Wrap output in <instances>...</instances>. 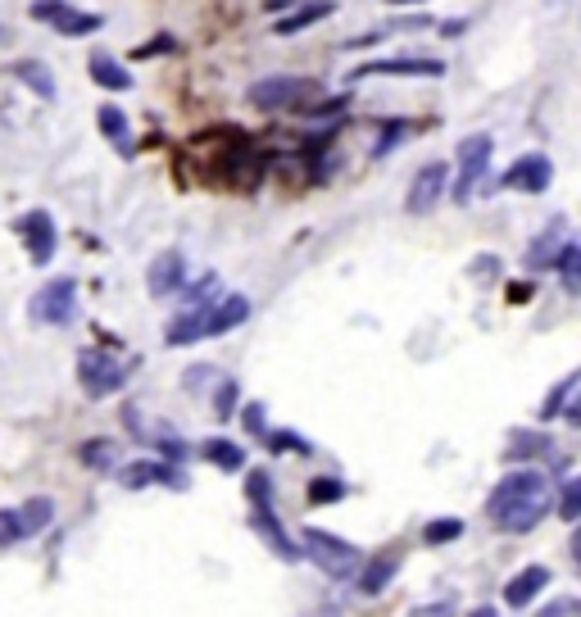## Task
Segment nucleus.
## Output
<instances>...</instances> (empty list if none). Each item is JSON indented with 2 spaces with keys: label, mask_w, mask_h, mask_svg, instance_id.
Masks as SVG:
<instances>
[{
  "label": "nucleus",
  "mask_w": 581,
  "mask_h": 617,
  "mask_svg": "<svg viewBox=\"0 0 581 617\" xmlns=\"http://www.w3.org/2000/svg\"><path fill=\"white\" fill-rule=\"evenodd\" d=\"M14 232L23 236L32 264H50V259H55V223H50L46 209H32V214H23L19 223H14Z\"/></svg>",
  "instance_id": "f8f14e48"
},
{
  "label": "nucleus",
  "mask_w": 581,
  "mask_h": 617,
  "mask_svg": "<svg viewBox=\"0 0 581 617\" xmlns=\"http://www.w3.org/2000/svg\"><path fill=\"white\" fill-rule=\"evenodd\" d=\"M550 182H554V164H550V155H541V150H532V155H518L509 168H504V177H500V187L527 191V196H541Z\"/></svg>",
  "instance_id": "9d476101"
},
{
  "label": "nucleus",
  "mask_w": 581,
  "mask_h": 617,
  "mask_svg": "<svg viewBox=\"0 0 581 617\" xmlns=\"http://www.w3.org/2000/svg\"><path fill=\"white\" fill-rule=\"evenodd\" d=\"M414 613H450V599H436V604H418Z\"/></svg>",
  "instance_id": "37998d69"
},
{
  "label": "nucleus",
  "mask_w": 581,
  "mask_h": 617,
  "mask_svg": "<svg viewBox=\"0 0 581 617\" xmlns=\"http://www.w3.org/2000/svg\"><path fill=\"white\" fill-rule=\"evenodd\" d=\"M205 459L214 463V468H223V472H237V468H246V450H241L237 441H223V436H214V441H205Z\"/></svg>",
  "instance_id": "393cba45"
},
{
  "label": "nucleus",
  "mask_w": 581,
  "mask_h": 617,
  "mask_svg": "<svg viewBox=\"0 0 581 617\" xmlns=\"http://www.w3.org/2000/svg\"><path fill=\"white\" fill-rule=\"evenodd\" d=\"M78 382H82V391H87L91 400H105V395L123 391L128 368H123L109 350H82L78 354Z\"/></svg>",
  "instance_id": "7ed1b4c3"
},
{
  "label": "nucleus",
  "mask_w": 581,
  "mask_h": 617,
  "mask_svg": "<svg viewBox=\"0 0 581 617\" xmlns=\"http://www.w3.org/2000/svg\"><path fill=\"white\" fill-rule=\"evenodd\" d=\"M391 28L395 32H400V28L404 32H423V28H436V19H432V14H409V19H395Z\"/></svg>",
  "instance_id": "4c0bfd02"
},
{
  "label": "nucleus",
  "mask_w": 581,
  "mask_h": 617,
  "mask_svg": "<svg viewBox=\"0 0 581 617\" xmlns=\"http://www.w3.org/2000/svg\"><path fill=\"white\" fill-rule=\"evenodd\" d=\"M491 146H495V141L486 137V132H473V137L459 141V182H454V191H450L459 205H468V200H473L477 182H482L486 168H491Z\"/></svg>",
  "instance_id": "39448f33"
},
{
  "label": "nucleus",
  "mask_w": 581,
  "mask_h": 617,
  "mask_svg": "<svg viewBox=\"0 0 581 617\" xmlns=\"http://www.w3.org/2000/svg\"><path fill=\"white\" fill-rule=\"evenodd\" d=\"M395 572H400V549H382V554H373V559L359 563L355 590H359V595H382V590L391 586Z\"/></svg>",
  "instance_id": "2eb2a0df"
},
{
  "label": "nucleus",
  "mask_w": 581,
  "mask_h": 617,
  "mask_svg": "<svg viewBox=\"0 0 581 617\" xmlns=\"http://www.w3.org/2000/svg\"><path fill=\"white\" fill-rule=\"evenodd\" d=\"M550 509H554V481H550V472H541V468L509 472V477L486 495V513H491V522L495 527H504V531H513V536L541 527V518Z\"/></svg>",
  "instance_id": "f257e3e1"
},
{
  "label": "nucleus",
  "mask_w": 581,
  "mask_h": 617,
  "mask_svg": "<svg viewBox=\"0 0 581 617\" xmlns=\"http://www.w3.org/2000/svg\"><path fill=\"white\" fill-rule=\"evenodd\" d=\"M463 536V522L459 518H441V522H427L423 527V540L427 545H450V540Z\"/></svg>",
  "instance_id": "7c9ffc66"
},
{
  "label": "nucleus",
  "mask_w": 581,
  "mask_h": 617,
  "mask_svg": "<svg viewBox=\"0 0 581 617\" xmlns=\"http://www.w3.org/2000/svg\"><path fill=\"white\" fill-rule=\"evenodd\" d=\"M291 5H300V0H264V10H268V14H286Z\"/></svg>",
  "instance_id": "79ce46f5"
},
{
  "label": "nucleus",
  "mask_w": 581,
  "mask_h": 617,
  "mask_svg": "<svg viewBox=\"0 0 581 617\" xmlns=\"http://www.w3.org/2000/svg\"><path fill=\"white\" fill-rule=\"evenodd\" d=\"M250 527H255V536L264 540V545L273 549L282 563H300V559H305V545H296V540L286 536L282 518H277V509H273V495L250 500Z\"/></svg>",
  "instance_id": "20e7f679"
},
{
  "label": "nucleus",
  "mask_w": 581,
  "mask_h": 617,
  "mask_svg": "<svg viewBox=\"0 0 581 617\" xmlns=\"http://www.w3.org/2000/svg\"><path fill=\"white\" fill-rule=\"evenodd\" d=\"M404 132H409V123H400V118H391V123H382V137H377L373 155H377V159H382V155H391V146H395V141H404Z\"/></svg>",
  "instance_id": "f704fd0d"
},
{
  "label": "nucleus",
  "mask_w": 581,
  "mask_h": 617,
  "mask_svg": "<svg viewBox=\"0 0 581 617\" xmlns=\"http://www.w3.org/2000/svg\"><path fill=\"white\" fill-rule=\"evenodd\" d=\"M250 318V300L246 295H218L209 304V336H227L232 327H241Z\"/></svg>",
  "instance_id": "aec40b11"
},
{
  "label": "nucleus",
  "mask_w": 581,
  "mask_h": 617,
  "mask_svg": "<svg viewBox=\"0 0 581 617\" xmlns=\"http://www.w3.org/2000/svg\"><path fill=\"white\" fill-rule=\"evenodd\" d=\"M14 540H28V522L19 509H0V545H14Z\"/></svg>",
  "instance_id": "2f4dec72"
},
{
  "label": "nucleus",
  "mask_w": 581,
  "mask_h": 617,
  "mask_svg": "<svg viewBox=\"0 0 581 617\" xmlns=\"http://www.w3.org/2000/svg\"><path fill=\"white\" fill-rule=\"evenodd\" d=\"M554 513H559L563 522L581 518V477H572L568 486H563V495H554Z\"/></svg>",
  "instance_id": "c85d7f7f"
},
{
  "label": "nucleus",
  "mask_w": 581,
  "mask_h": 617,
  "mask_svg": "<svg viewBox=\"0 0 581 617\" xmlns=\"http://www.w3.org/2000/svg\"><path fill=\"white\" fill-rule=\"evenodd\" d=\"M336 14V0H309V5H291V14H282V19L273 23L277 37H296V32L314 28V23L332 19Z\"/></svg>",
  "instance_id": "f3484780"
},
{
  "label": "nucleus",
  "mask_w": 581,
  "mask_h": 617,
  "mask_svg": "<svg viewBox=\"0 0 581 617\" xmlns=\"http://www.w3.org/2000/svg\"><path fill=\"white\" fill-rule=\"evenodd\" d=\"M241 422H246V431H255L259 441H264V431H268V422H264V404H250V409L241 413Z\"/></svg>",
  "instance_id": "e433bc0d"
},
{
  "label": "nucleus",
  "mask_w": 581,
  "mask_h": 617,
  "mask_svg": "<svg viewBox=\"0 0 581 617\" xmlns=\"http://www.w3.org/2000/svg\"><path fill=\"white\" fill-rule=\"evenodd\" d=\"M300 545H305V559L314 563L318 572H327L332 581H350L359 572V563H364V549H355L345 536L323 531V527H309L305 536H300Z\"/></svg>",
  "instance_id": "f03ea898"
},
{
  "label": "nucleus",
  "mask_w": 581,
  "mask_h": 617,
  "mask_svg": "<svg viewBox=\"0 0 581 617\" xmlns=\"http://www.w3.org/2000/svg\"><path fill=\"white\" fill-rule=\"evenodd\" d=\"M73 314H78V282H73V277H55V282H46L37 291V300H32V318L46 323V327L73 323Z\"/></svg>",
  "instance_id": "423d86ee"
},
{
  "label": "nucleus",
  "mask_w": 581,
  "mask_h": 617,
  "mask_svg": "<svg viewBox=\"0 0 581 617\" xmlns=\"http://www.w3.org/2000/svg\"><path fill=\"white\" fill-rule=\"evenodd\" d=\"M572 559H577V568H581V518H577V531H572Z\"/></svg>",
  "instance_id": "c03bdc74"
},
{
  "label": "nucleus",
  "mask_w": 581,
  "mask_h": 617,
  "mask_svg": "<svg viewBox=\"0 0 581 617\" xmlns=\"http://www.w3.org/2000/svg\"><path fill=\"white\" fill-rule=\"evenodd\" d=\"M19 513H23V522H28V536H37V531L50 527V518H55V504H50L46 495H32L28 504H19Z\"/></svg>",
  "instance_id": "a878e982"
},
{
  "label": "nucleus",
  "mask_w": 581,
  "mask_h": 617,
  "mask_svg": "<svg viewBox=\"0 0 581 617\" xmlns=\"http://www.w3.org/2000/svg\"><path fill=\"white\" fill-rule=\"evenodd\" d=\"M159 450H164V454H168V459H187V454H191V450H187V445H182V441H178V436H164V441H159Z\"/></svg>",
  "instance_id": "ea45409f"
},
{
  "label": "nucleus",
  "mask_w": 581,
  "mask_h": 617,
  "mask_svg": "<svg viewBox=\"0 0 581 617\" xmlns=\"http://www.w3.org/2000/svg\"><path fill=\"white\" fill-rule=\"evenodd\" d=\"M82 463H91V468H114V441H87L82 445Z\"/></svg>",
  "instance_id": "72a5a7b5"
},
{
  "label": "nucleus",
  "mask_w": 581,
  "mask_h": 617,
  "mask_svg": "<svg viewBox=\"0 0 581 617\" xmlns=\"http://www.w3.org/2000/svg\"><path fill=\"white\" fill-rule=\"evenodd\" d=\"M264 445H268V450H277V454H286V450L314 454V445H309L300 431H264Z\"/></svg>",
  "instance_id": "c756f323"
},
{
  "label": "nucleus",
  "mask_w": 581,
  "mask_h": 617,
  "mask_svg": "<svg viewBox=\"0 0 581 617\" xmlns=\"http://www.w3.org/2000/svg\"><path fill=\"white\" fill-rule=\"evenodd\" d=\"M119 486L128 490H141V486H173V490H187V472L178 463H128L119 468Z\"/></svg>",
  "instance_id": "ddd939ff"
},
{
  "label": "nucleus",
  "mask_w": 581,
  "mask_h": 617,
  "mask_svg": "<svg viewBox=\"0 0 581 617\" xmlns=\"http://www.w3.org/2000/svg\"><path fill=\"white\" fill-rule=\"evenodd\" d=\"M445 64L441 59H427V55H400V59H373V64H359L350 73V82H364V78H441Z\"/></svg>",
  "instance_id": "6e6552de"
},
{
  "label": "nucleus",
  "mask_w": 581,
  "mask_h": 617,
  "mask_svg": "<svg viewBox=\"0 0 581 617\" xmlns=\"http://www.w3.org/2000/svg\"><path fill=\"white\" fill-rule=\"evenodd\" d=\"M96 123L100 132H105L114 146H119V155H132V132H128V114H123L119 105H100L96 109Z\"/></svg>",
  "instance_id": "4be33fe9"
},
{
  "label": "nucleus",
  "mask_w": 581,
  "mask_h": 617,
  "mask_svg": "<svg viewBox=\"0 0 581 617\" xmlns=\"http://www.w3.org/2000/svg\"><path fill=\"white\" fill-rule=\"evenodd\" d=\"M87 69H91V78H96L100 87H109V91H128L132 87L128 69H123L114 55H105V50H96V55L87 59Z\"/></svg>",
  "instance_id": "412c9836"
},
{
  "label": "nucleus",
  "mask_w": 581,
  "mask_h": 617,
  "mask_svg": "<svg viewBox=\"0 0 581 617\" xmlns=\"http://www.w3.org/2000/svg\"><path fill=\"white\" fill-rule=\"evenodd\" d=\"M509 454L513 463H522V459H536V454H550V436L545 431H513L509 436Z\"/></svg>",
  "instance_id": "b1692460"
},
{
  "label": "nucleus",
  "mask_w": 581,
  "mask_h": 617,
  "mask_svg": "<svg viewBox=\"0 0 581 617\" xmlns=\"http://www.w3.org/2000/svg\"><path fill=\"white\" fill-rule=\"evenodd\" d=\"M559 255H563V218H554V223L527 245V259H522V264L532 268V273H541V268H559Z\"/></svg>",
  "instance_id": "a211bd4d"
},
{
  "label": "nucleus",
  "mask_w": 581,
  "mask_h": 617,
  "mask_svg": "<svg viewBox=\"0 0 581 617\" xmlns=\"http://www.w3.org/2000/svg\"><path fill=\"white\" fill-rule=\"evenodd\" d=\"M209 304H214V300L187 304V314L168 323L164 341H168V345H191V341H200V336H209Z\"/></svg>",
  "instance_id": "6ab92c4d"
},
{
  "label": "nucleus",
  "mask_w": 581,
  "mask_h": 617,
  "mask_svg": "<svg viewBox=\"0 0 581 617\" xmlns=\"http://www.w3.org/2000/svg\"><path fill=\"white\" fill-rule=\"evenodd\" d=\"M146 286H150V295H155V300H168V295H178L182 286H187V259H182L178 250H164V255L150 264Z\"/></svg>",
  "instance_id": "4468645a"
},
{
  "label": "nucleus",
  "mask_w": 581,
  "mask_h": 617,
  "mask_svg": "<svg viewBox=\"0 0 581 617\" xmlns=\"http://www.w3.org/2000/svg\"><path fill=\"white\" fill-rule=\"evenodd\" d=\"M314 91H318L314 78H286V73H277V78H259L255 87H250V105L291 109V105H300V100H309Z\"/></svg>",
  "instance_id": "0eeeda50"
},
{
  "label": "nucleus",
  "mask_w": 581,
  "mask_h": 617,
  "mask_svg": "<svg viewBox=\"0 0 581 617\" xmlns=\"http://www.w3.org/2000/svg\"><path fill=\"white\" fill-rule=\"evenodd\" d=\"M545 613H550V617H559V613H581V599H577V595L550 599V604H545Z\"/></svg>",
  "instance_id": "58836bf2"
},
{
  "label": "nucleus",
  "mask_w": 581,
  "mask_h": 617,
  "mask_svg": "<svg viewBox=\"0 0 581 617\" xmlns=\"http://www.w3.org/2000/svg\"><path fill=\"white\" fill-rule=\"evenodd\" d=\"M545 5H563V0H545Z\"/></svg>",
  "instance_id": "49530a36"
},
{
  "label": "nucleus",
  "mask_w": 581,
  "mask_h": 617,
  "mask_svg": "<svg viewBox=\"0 0 581 617\" xmlns=\"http://www.w3.org/2000/svg\"><path fill=\"white\" fill-rule=\"evenodd\" d=\"M232 409H237V382L227 377V382H218V391H214V413L218 418H232Z\"/></svg>",
  "instance_id": "c9c22d12"
},
{
  "label": "nucleus",
  "mask_w": 581,
  "mask_h": 617,
  "mask_svg": "<svg viewBox=\"0 0 581 617\" xmlns=\"http://www.w3.org/2000/svg\"><path fill=\"white\" fill-rule=\"evenodd\" d=\"M563 418H568L572 427H581V391H577V395H572V400H568V409H563Z\"/></svg>",
  "instance_id": "a19ab883"
},
{
  "label": "nucleus",
  "mask_w": 581,
  "mask_h": 617,
  "mask_svg": "<svg viewBox=\"0 0 581 617\" xmlns=\"http://www.w3.org/2000/svg\"><path fill=\"white\" fill-rule=\"evenodd\" d=\"M445 187H450V164L432 159V164H423L414 173V182H409V196H404V209H409V214H432V209L441 205Z\"/></svg>",
  "instance_id": "1a4fd4ad"
},
{
  "label": "nucleus",
  "mask_w": 581,
  "mask_h": 617,
  "mask_svg": "<svg viewBox=\"0 0 581 617\" xmlns=\"http://www.w3.org/2000/svg\"><path fill=\"white\" fill-rule=\"evenodd\" d=\"M559 277H563V286H568L572 295H581V241L563 245V255H559Z\"/></svg>",
  "instance_id": "bb28decb"
},
{
  "label": "nucleus",
  "mask_w": 581,
  "mask_h": 617,
  "mask_svg": "<svg viewBox=\"0 0 581 617\" xmlns=\"http://www.w3.org/2000/svg\"><path fill=\"white\" fill-rule=\"evenodd\" d=\"M545 586H550V568H545V563H532V568H522V572H513L509 577V586H504V604L527 608Z\"/></svg>",
  "instance_id": "dca6fc26"
},
{
  "label": "nucleus",
  "mask_w": 581,
  "mask_h": 617,
  "mask_svg": "<svg viewBox=\"0 0 581 617\" xmlns=\"http://www.w3.org/2000/svg\"><path fill=\"white\" fill-rule=\"evenodd\" d=\"M341 495H345V486L336 477H314L309 481V500L314 504H332V500H341Z\"/></svg>",
  "instance_id": "473e14b6"
},
{
  "label": "nucleus",
  "mask_w": 581,
  "mask_h": 617,
  "mask_svg": "<svg viewBox=\"0 0 581 617\" xmlns=\"http://www.w3.org/2000/svg\"><path fill=\"white\" fill-rule=\"evenodd\" d=\"M14 78L28 91H37L41 100H55V78H50V69L41 59H19V64H14Z\"/></svg>",
  "instance_id": "5701e85b"
},
{
  "label": "nucleus",
  "mask_w": 581,
  "mask_h": 617,
  "mask_svg": "<svg viewBox=\"0 0 581 617\" xmlns=\"http://www.w3.org/2000/svg\"><path fill=\"white\" fill-rule=\"evenodd\" d=\"M386 5H423V0H386Z\"/></svg>",
  "instance_id": "a18cd8bd"
},
{
  "label": "nucleus",
  "mask_w": 581,
  "mask_h": 617,
  "mask_svg": "<svg viewBox=\"0 0 581 617\" xmlns=\"http://www.w3.org/2000/svg\"><path fill=\"white\" fill-rule=\"evenodd\" d=\"M577 386H581V373L563 377V382L554 386V395H550V400L541 404V418H545V422H550V418H559V413L568 409V400H572V391H577Z\"/></svg>",
  "instance_id": "cd10ccee"
},
{
  "label": "nucleus",
  "mask_w": 581,
  "mask_h": 617,
  "mask_svg": "<svg viewBox=\"0 0 581 617\" xmlns=\"http://www.w3.org/2000/svg\"><path fill=\"white\" fill-rule=\"evenodd\" d=\"M32 19L55 23V32H64V37H87V32L100 28V14L73 10L69 0H37V5H32Z\"/></svg>",
  "instance_id": "9b49d317"
}]
</instances>
